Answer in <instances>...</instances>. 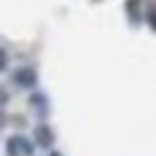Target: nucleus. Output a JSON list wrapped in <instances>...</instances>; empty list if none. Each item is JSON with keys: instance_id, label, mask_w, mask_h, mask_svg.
<instances>
[{"instance_id": "obj_6", "label": "nucleus", "mask_w": 156, "mask_h": 156, "mask_svg": "<svg viewBox=\"0 0 156 156\" xmlns=\"http://www.w3.org/2000/svg\"><path fill=\"white\" fill-rule=\"evenodd\" d=\"M147 22H149V24L156 29V5H151V7L147 10Z\"/></svg>"}, {"instance_id": "obj_7", "label": "nucleus", "mask_w": 156, "mask_h": 156, "mask_svg": "<svg viewBox=\"0 0 156 156\" xmlns=\"http://www.w3.org/2000/svg\"><path fill=\"white\" fill-rule=\"evenodd\" d=\"M5 67H7V53L0 48V72H5Z\"/></svg>"}, {"instance_id": "obj_4", "label": "nucleus", "mask_w": 156, "mask_h": 156, "mask_svg": "<svg viewBox=\"0 0 156 156\" xmlns=\"http://www.w3.org/2000/svg\"><path fill=\"white\" fill-rule=\"evenodd\" d=\"M29 103H31L34 108H39L41 113H46V106H43V103H46V98L41 96V94H36V96H31V101H29Z\"/></svg>"}, {"instance_id": "obj_8", "label": "nucleus", "mask_w": 156, "mask_h": 156, "mask_svg": "<svg viewBox=\"0 0 156 156\" xmlns=\"http://www.w3.org/2000/svg\"><path fill=\"white\" fill-rule=\"evenodd\" d=\"M51 156H62V154H58V151H53V154H51Z\"/></svg>"}, {"instance_id": "obj_3", "label": "nucleus", "mask_w": 156, "mask_h": 156, "mask_svg": "<svg viewBox=\"0 0 156 156\" xmlns=\"http://www.w3.org/2000/svg\"><path fill=\"white\" fill-rule=\"evenodd\" d=\"M34 142L43 147V149H48L53 142H55V135H53V130H51V125H36V130H34Z\"/></svg>"}, {"instance_id": "obj_5", "label": "nucleus", "mask_w": 156, "mask_h": 156, "mask_svg": "<svg viewBox=\"0 0 156 156\" xmlns=\"http://www.w3.org/2000/svg\"><path fill=\"white\" fill-rule=\"evenodd\" d=\"M137 5H139V0H127V12H130L132 22L139 20V17H137Z\"/></svg>"}, {"instance_id": "obj_1", "label": "nucleus", "mask_w": 156, "mask_h": 156, "mask_svg": "<svg viewBox=\"0 0 156 156\" xmlns=\"http://www.w3.org/2000/svg\"><path fill=\"white\" fill-rule=\"evenodd\" d=\"M5 149H7V156H31L34 154L31 139H27V137H22V135H12L7 139Z\"/></svg>"}, {"instance_id": "obj_2", "label": "nucleus", "mask_w": 156, "mask_h": 156, "mask_svg": "<svg viewBox=\"0 0 156 156\" xmlns=\"http://www.w3.org/2000/svg\"><path fill=\"white\" fill-rule=\"evenodd\" d=\"M12 82L22 87V89H31V87H36V82H39V75L31 70V67H17L15 72H12Z\"/></svg>"}]
</instances>
